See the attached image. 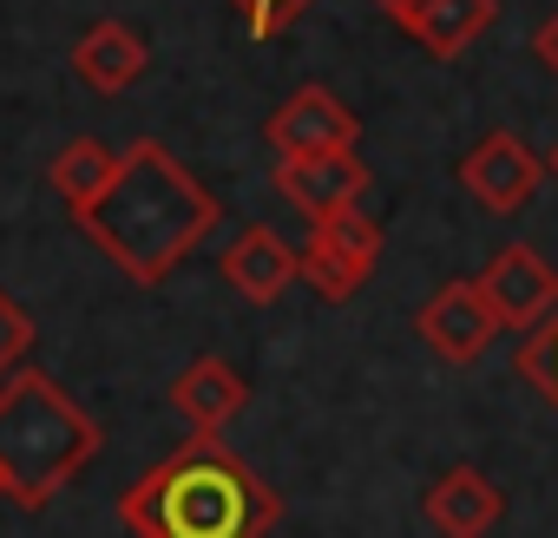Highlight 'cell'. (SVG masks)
<instances>
[{
	"mask_svg": "<svg viewBox=\"0 0 558 538\" xmlns=\"http://www.w3.org/2000/svg\"><path fill=\"white\" fill-rule=\"evenodd\" d=\"M223 204L210 197L204 178H191L158 138H138L125 158H119V178L99 204L73 210V223L86 230V243L132 277L138 290H158L171 269L217 230Z\"/></svg>",
	"mask_w": 558,
	"mask_h": 538,
	"instance_id": "1",
	"label": "cell"
},
{
	"mask_svg": "<svg viewBox=\"0 0 558 538\" xmlns=\"http://www.w3.org/2000/svg\"><path fill=\"white\" fill-rule=\"evenodd\" d=\"M119 518L138 538H263L283 518V499L230 447L191 433V447H178L119 499Z\"/></svg>",
	"mask_w": 558,
	"mask_h": 538,
	"instance_id": "2",
	"label": "cell"
},
{
	"mask_svg": "<svg viewBox=\"0 0 558 538\" xmlns=\"http://www.w3.org/2000/svg\"><path fill=\"white\" fill-rule=\"evenodd\" d=\"M99 453V420L40 368L0 381V486L21 505H47Z\"/></svg>",
	"mask_w": 558,
	"mask_h": 538,
	"instance_id": "3",
	"label": "cell"
},
{
	"mask_svg": "<svg viewBox=\"0 0 558 538\" xmlns=\"http://www.w3.org/2000/svg\"><path fill=\"white\" fill-rule=\"evenodd\" d=\"M381 262V223L355 204V210H336L323 223H310V243H303V283L329 303H349Z\"/></svg>",
	"mask_w": 558,
	"mask_h": 538,
	"instance_id": "4",
	"label": "cell"
},
{
	"mask_svg": "<svg viewBox=\"0 0 558 538\" xmlns=\"http://www.w3.org/2000/svg\"><path fill=\"white\" fill-rule=\"evenodd\" d=\"M538 184H545V158L519 138V132H486L466 158H460V191L480 204V210H493V217H519L532 197H538Z\"/></svg>",
	"mask_w": 558,
	"mask_h": 538,
	"instance_id": "5",
	"label": "cell"
},
{
	"mask_svg": "<svg viewBox=\"0 0 558 538\" xmlns=\"http://www.w3.org/2000/svg\"><path fill=\"white\" fill-rule=\"evenodd\" d=\"M414 329H421V342L447 362V368H473L499 335H506V322L493 316V303H486V290L480 283H466V277H453V283H440L427 303H421V316H414Z\"/></svg>",
	"mask_w": 558,
	"mask_h": 538,
	"instance_id": "6",
	"label": "cell"
},
{
	"mask_svg": "<svg viewBox=\"0 0 558 538\" xmlns=\"http://www.w3.org/2000/svg\"><path fill=\"white\" fill-rule=\"evenodd\" d=\"M480 290H486L493 316H499L512 335H532V329L551 322V309H558V269H551L532 243H506V249H493V262L480 269Z\"/></svg>",
	"mask_w": 558,
	"mask_h": 538,
	"instance_id": "7",
	"label": "cell"
},
{
	"mask_svg": "<svg viewBox=\"0 0 558 538\" xmlns=\"http://www.w3.org/2000/svg\"><path fill=\"white\" fill-rule=\"evenodd\" d=\"M276 158H316V151H355L362 119L329 93V86H296L263 125Z\"/></svg>",
	"mask_w": 558,
	"mask_h": 538,
	"instance_id": "8",
	"label": "cell"
},
{
	"mask_svg": "<svg viewBox=\"0 0 558 538\" xmlns=\"http://www.w3.org/2000/svg\"><path fill=\"white\" fill-rule=\"evenodd\" d=\"M276 191L283 204H296L310 223L336 217V210H355L362 191H368V164L355 151H316V158H276Z\"/></svg>",
	"mask_w": 558,
	"mask_h": 538,
	"instance_id": "9",
	"label": "cell"
},
{
	"mask_svg": "<svg viewBox=\"0 0 558 538\" xmlns=\"http://www.w3.org/2000/svg\"><path fill=\"white\" fill-rule=\"evenodd\" d=\"M243 407H250V388H243V375H236L223 355H197V362L171 381V414H178L197 440H217Z\"/></svg>",
	"mask_w": 558,
	"mask_h": 538,
	"instance_id": "10",
	"label": "cell"
},
{
	"mask_svg": "<svg viewBox=\"0 0 558 538\" xmlns=\"http://www.w3.org/2000/svg\"><path fill=\"white\" fill-rule=\"evenodd\" d=\"M296 277H303V249H290L269 223L236 230L230 249H223V283H230L243 303H276Z\"/></svg>",
	"mask_w": 558,
	"mask_h": 538,
	"instance_id": "11",
	"label": "cell"
},
{
	"mask_svg": "<svg viewBox=\"0 0 558 538\" xmlns=\"http://www.w3.org/2000/svg\"><path fill=\"white\" fill-rule=\"evenodd\" d=\"M421 512H427V525H434L440 538H486V531L506 518V492H499L480 466H447V473L427 486Z\"/></svg>",
	"mask_w": 558,
	"mask_h": 538,
	"instance_id": "12",
	"label": "cell"
},
{
	"mask_svg": "<svg viewBox=\"0 0 558 538\" xmlns=\"http://www.w3.org/2000/svg\"><path fill=\"white\" fill-rule=\"evenodd\" d=\"M145 66H151V47H145V34H132L125 21H99V27H86L80 47H73V73H80L93 93H106V99L125 93V86H138Z\"/></svg>",
	"mask_w": 558,
	"mask_h": 538,
	"instance_id": "13",
	"label": "cell"
},
{
	"mask_svg": "<svg viewBox=\"0 0 558 538\" xmlns=\"http://www.w3.org/2000/svg\"><path fill=\"white\" fill-rule=\"evenodd\" d=\"M493 21H499V0H421V8L401 21V34L427 60H460Z\"/></svg>",
	"mask_w": 558,
	"mask_h": 538,
	"instance_id": "14",
	"label": "cell"
},
{
	"mask_svg": "<svg viewBox=\"0 0 558 538\" xmlns=\"http://www.w3.org/2000/svg\"><path fill=\"white\" fill-rule=\"evenodd\" d=\"M119 158H125V151H112V145H99V138H73V145L53 158V191L66 197V210L99 204V197L112 191V178H119Z\"/></svg>",
	"mask_w": 558,
	"mask_h": 538,
	"instance_id": "15",
	"label": "cell"
},
{
	"mask_svg": "<svg viewBox=\"0 0 558 538\" xmlns=\"http://www.w3.org/2000/svg\"><path fill=\"white\" fill-rule=\"evenodd\" d=\"M512 368H519V381H525V388H538V394L558 407V309H551V322H538L532 335H519Z\"/></svg>",
	"mask_w": 558,
	"mask_h": 538,
	"instance_id": "16",
	"label": "cell"
},
{
	"mask_svg": "<svg viewBox=\"0 0 558 538\" xmlns=\"http://www.w3.org/2000/svg\"><path fill=\"white\" fill-rule=\"evenodd\" d=\"M230 8L243 14V27H250V40H276V34H290L316 0H230Z\"/></svg>",
	"mask_w": 558,
	"mask_h": 538,
	"instance_id": "17",
	"label": "cell"
},
{
	"mask_svg": "<svg viewBox=\"0 0 558 538\" xmlns=\"http://www.w3.org/2000/svg\"><path fill=\"white\" fill-rule=\"evenodd\" d=\"M34 355V316L0 290V381L8 375H21V362Z\"/></svg>",
	"mask_w": 558,
	"mask_h": 538,
	"instance_id": "18",
	"label": "cell"
},
{
	"mask_svg": "<svg viewBox=\"0 0 558 538\" xmlns=\"http://www.w3.org/2000/svg\"><path fill=\"white\" fill-rule=\"evenodd\" d=\"M532 53H538V66H545V73H558V8L545 14V27H538V40H532Z\"/></svg>",
	"mask_w": 558,
	"mask_h": 538,
	"instance_id": "19",
	"label": "cell"
},
{
	"mask_svg": "<svg viewBox=\"0 0 558 538\" xmlns=\"http://www.w3.org/2000/svg\"><path fill=\"white\" fill-rule=\"evenodd\" d=\"M375 8H381V14H388V21H395V27H401V21H408V14H414V8H421V0H375Z\"/></svg>",
	"mask_w": 558,
	"mask_h": 538,
	"instance_id": "20",
	"label": "cell"
},
{
	"mask_svg": "<svg viewBox=\"0 0 558 538\" xmlns=\"http://www.w3.org/2000/svg\"><path fill=\"white\" fill-rule=\"evenodd\" d=\"M545 171H551V178H558V145H551V151H545Z\"/></svg>",
	"mask_w": 558,
	"mask_h": 538,
	"instance_id": "21",
	"label": "cell"
},
{
	"mask_svg": "<svg viewBox=\"0 0 558 538\" xmlns=\"http://www.w3.org/2000/svg\"><path fill=\"white\" fill-rule=\"evenodd\" d=\"M0 492H8V486H0Z\"/></svg>",
	"mask_w": 558,
	"mask_h": 538,
	"instance_id": "22",
	"label": "cell"
}]
</instances>
